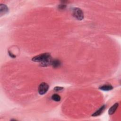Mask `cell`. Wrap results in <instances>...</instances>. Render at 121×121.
<instances>
[{
	"instance_id": "8",
	"label": "cell",
	"mask_w": 121,
	"mask_h": 121,
	"mask_svg": "<svg viewBox=\"0 0 121 121\" xmlns=\"http://www.w3.org/2000/svg\"><path fill=\"white\" fill-rule=\"evenodd\" d=\"M60 62L59 60H52V62L51 63V65H52V66L53 68H58L59 67L60 65Z\"/></svg>"
},
{
	"instance_id": "12",
	"label": "cell",
	"mask_w": 121,
	"mask_h": 121,
	"mask_svg": "<svg viewBox=\"0 0 121 121\" xmlns=\"http://www.w3.org/2000/svg\"><path fill=\"white\" fill-rule=\"evenodd\" d=\"M9 56L12 57V58H15L16 57V56L14 55V54H13L12 53H11L10 52H9Z\"/></svg>"
},
{
	"instance_id": "3",
	"label": "cell",
	"mask_w": 121,
	"mask_h": 121,
	"mask_svg": "<svg viewBox=\"0 0 121 121\" xmlns=\"http://www.w3.org/2000/svg\"><path fill=\"white\" fill-rule=\"evenodd\" d=\"M49 85L45 82H43L41 83L39 86L38 91L40 95H43L45 94L49 89Z\"/></svg>"
},
{
	"instance_id": "11",
	"label": "cell",
	"mask_w": 121,
	"mask_h": 121,
	"mask_svg": "<svg viewBox=\"0 0 121 121\" xmlns=\"http://www.w3.org/2000/svg\"><path fill=\"white\" fill-rule=\"evenodd\" d=\"M65 7H66V6H65V5H63V4H61V5H59V9H63L65 8Z\"/></svg>"
},
{
	"instance_id": "2",
	"label": "cell",
	"mask_w": 121,
	"mask_h": 121,
	"mask_svg": "<svg viewBox=\"0 0 121 121\" xmlns=\"http://www.w3.org/2000/svg\"><path fill=\"white\" fill-rule=\"evenodd\" d=\"M72 15L78 20H81L84 18V13L82 10L78 8H75L73 9Z\"/></svg>"
},
{
	"instance_id": "5",
	"label": "cell",
	"mask_w": 121,
	"mask_h": 121,
	"mask_svg": "<svg viewBox=\"0 0 121 121\" xmlns=\"http://www.w3.org/2000/svg\"><path fill=\"white\" fill-rule=\"evenodd\" d=\"M119 105V104L116 103L115 104H114L113 105H112L109 109L108 110V113L109 115H112L116 111V109H117Z\"/></svg>"
},
{
	"instance_id": "6",
	"label": "cell",
	"mask_w": 121,
	"mask_h": 121,
	"mask_svg": "<svg viewBox=\"0 0 121 121\" xmlns=\"http://www.w3.org/2000/svg\"><path fill=\"white\" fill-rule=\"evenodd\" d=\"M105 105H102L99 109H98L92 115V116H97L100 115L104 110V109H105Z\"/></svg>"
},
{
	"instance_id": "7",
	"label": "cell",
	"mask_w": 121,
	"mask_h": 121,
	"mask_svg": "<svg viewBox=\"0 0 121 121\" xmlns=\"http://www.w3.org/2000/svg\"><path fill=\"white\" fill-rule=\"evenodd\" d=\"M99 89L104 91H108L112 90L113 89V87L111 85H104L100 86Z\"/></svg>"
},
{
	"instance_id": "9",
	"label": "cell",
	"mask_w": 121,
	"mask_h": 121,
	"mask_svg": "<svg viewBox=\"0 0 121 121\" xmlns=\"http://www.w3.org/2000/svg\"><path fill=\"white\" fill-rule=\"evenodd\" d=\"M52 99L55 102H59L60 99H61V97L60 96L58 95V94H54L51 97Z\"/></svg>"
},
{
	"instance_id": "4",
	"label": "cell",
	"mask_w": 121,
	"mask_h": 121,
	"mask_svg": "<svg viewBox=\"0 0 121 121\" xmlns=\"http://www.w3.org/2000/svg\"><path fill=\"white\" fill-rule=\"evenodd\" d=\"M8 7L4 4H0V16H2L3 15L5 14L8 12Z\"/></svg>"
},
{
	"instance_id": "10",
	"label": "cell",
	"mask_w": 121,
	"mask_h": 121,
	"mask_svg": "<svg viewBox=\"0 0 121 121\" xmlns=\"http://www.w3.org/2000/svg\"><path fill=\"white\" fill-rule=\"evenodd\" d=\"M63 89V88L61 86H55L54 88V90L55 91L58 92V91L62 90Z\"/></svg>"
},
{
	"instance_id": "1",
	"label": "cell",
	"mask_w": 121,
	"mask_h": 121,
	"mask_svg": "<svg viewBox=\"0 0 121 121\" xmlns=\"http://www.w3.org/2000/svg\"><path fill=\"white\" fill-rule=\"evenodd\" d=\"M32 60L36 62H40V66L46 67L51 65L52 59L49 53H43L34 57Z\"/></svg>"
}]
</instances>
